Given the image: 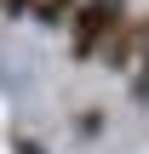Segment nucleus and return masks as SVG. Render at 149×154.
<instances>
[{
    "label": "nucleus",
    "mask_w": 149,
    "mask_h": 154,
    "mask_svg": "<svg viewBox=\"0 0 149 154\" xmlns=\"http://www.w3.org/2000/svg\"><path fill=\"white\" fill-rule=\"evenodd\" d=\"M138 29H144V63H138V74H132V97L149 103V17H138Z\"/></svg>",
    "instance_id": "20e7f679"
},
{
    "label": "nucleus",
    "mask_w": 149,
    "mask_h": 154,
    "mask_svg": "<svg viewBox=\"0 0 149 154\" xmlns=\"http://www.w3.org/2000/svg\"><path fill=\"white\" fill-rule=\"evenodd\" d=\"M103 57H109V69H115V74H126V69L144 57V29H138V17H126V23L115 29V40H109V51H103ZM132 74H138V69H132Z\"/></svg>",
    "instance_id": "f03ea898"
},
{
    "label": "nucleus",
    "mask_w": 149,
    "mask_h": 154,
    "mask_svg": "<svg viewBox=\"0 0 149 154\" xmlns=\"http://www.w3.org/2000/svg\"><path fill=\"white\" fill-rule=\"evenodd\" d=\"M80 6H86V0H34V17L57 29V23H75V11H80Z\"/></svg>",
    "instance_id": "7ed1b4c3"
},
{
    "label": "nucleus",
    "mask_w": 149,
    "mask_h": 154,
    "mask_svg": "<svg viewBox=\"0 0 149 154\" xmlns=\"http://www.w3.org/2000/svg\"><path fill=\"white\" fill-rule=\"evenodd\" d=\"M121 23H126V0H86L75 11V23H69V57L86 63V57L109 51V40H115Z\"/></svg>",
    "instance_id": "f257e3e1"
}]
</instances>
